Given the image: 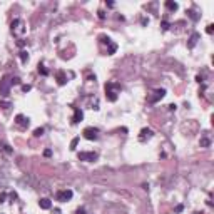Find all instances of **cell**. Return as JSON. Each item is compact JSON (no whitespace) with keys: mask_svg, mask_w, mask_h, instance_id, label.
<instances>
[{"mask_svg":"<svg viewBox=\"0 0 214 214\" xmlns=\"http://www.w3.org/2000/svg\"><path fill=\"white\" fill-rule=\"evenodd\" d=\"M201 39V35L197 34V32H194V34H192L191 37H189V42H187V47L189 49H194V45L197 44V40Z\"/></svg>","mask_w":214,"mask_h":214,"instance_id":"7c38bea8","label":"cell"},{"mask_svg":"<svg viewBox=\"0 0 214 214\" xmlns=\"http://www.w3.org/2000/svg\"><path fill=\"white\" fill-rule=\"evenodd\" d=\"M196 80H197V82H199V84H201V82H204V77H201V75H197V77H196Z\"/></svg>","mask_w":214,"mask_h":214,"instance_id":"836d02e7","label":"cell"},{"mask_svg":"<svg viewBox=\"0 0 214 214\" xmlns=\"http://www.w3.org/2000/svg\"><path fill=\"white\" fill-rule=\"evenodd\" d=\"M55 77H57V84H59V85H65V84H67V75H65L64 71H59Z\"/></svg>","mask_w":214,"mask_h":214,"instance_id":"8fae6325","label":"cell"},{"mask_svg":"<svg viewBox=\"0 0 214 214\" xmlns=\"http://www.w3.org/2000/svg\"><path fill=\"white\" fill-rule=\"evenodd\" d=\"M5 199H7V194H5V192H2V194H0V204L5 203Z\"/></svg>","mask_w":214,"mask_h":214,"instance_id":"83f0119b","label":"cell"},{"mask_svg":"<svg viewBox=\"0 0 214 214\" xmlns=\"http://www.w3.org/2000/svg\"><path fill=\"white\" fill-rule=\"evenodd\" d=\"M10 84L12 85H17V84H20V79H19V77H10Z\"/></svg>","mask_w":214,"mask_h":214,"instance_id":"484cf974","label":"cell"},{"mask_svg":"<svg viewBox=\"0 0 214 214\" xmlns=\"http://www.w3.org/2000/svg\"><path fill=\"white\" fill-rule=\"evenodd\" d=\"M121 84L119 82H114V80H109L105 84V97H107V101L109 102H116L117 101V97H119V94H121Z\"/></svg>","mask_w":214,"mask_h":214,"instance_id":"6da1fadb","label":"cell"},{"mask_svg":"<svg viewBox=\"0 0 214 214\" xmlns=\"http://www.w3.org/2000/svg\"><path fill=\"white\" fill-rule=\"evenodd\" d=\"M42 134H44V127H37V129L34 131V135H35V137H40Z\"/></svg>","mask_w":214,"mask_h":214,"instance_id":"603a6c76","label":"cell"},{"mask_svg":"<svg viewBox=\"0 0 214 214\" xmlns=\"http://www.w3.org/2000/svg\"><path fill=\"white\" fill-rule=\"evenodd\" d=\"M44 156H45V157H50V156H52V151H50V149H45V151H44Z\"/></svg>","mask_w":214,"mask_h":214,"instance_id":"f1b7e54d","label":"cell"},{"mask_svg":"<svg viewBox=\"0 0 214 214\" xmlns=\"http://www.w3.org/2000/svg\"><path fill=\"white\" fill-rule=\"evenodd\" d=\"M37 71H39V74H42V75H49V71L45 69V65H44V64H39Z\"/></svg>","mask_w":214,"mask_h":214,"instance_id":"e0dca14e","label":"cell"},{"mask_svg":"<svg viewBox=\"0 0 214 214\" xmlns=\"http://www.w3.org/2000/svg\"><path fill=\"white\" fill-rule=\"evenodd\" d=\"M199 144H201V147H209V146H211V141H209L208 137H203Z\"/></svg>","mask_w":214,"mask_h":214,"instance_id":"d6986e66","label":"cell"},{"mask_svg":"<svg viewBox=\"0 0 214 214\" xmlns=\"http://www.w3.org/2000/svg\"><path fill=\"white\" fill-rule=\"evenodd\" d=\"M101 42H102V44H107V45H109L110 42H112V40H110L107 35H101Z\"/></svg>","mask_w":214,"mask_h":214,"instance_id":"cb8c5ba5","label":"cell"},{"mask_svg":"<svg viewBox=\"0 0 214 214\" xmlns=\"http://www.w3.org/2000/svg\"><path fill=\"white\" fill-rule=\"evenodd\" d=\"M10 30H12V34H14L15 37H24L25 35V32H27V25H25V22H24L22 19H15L14 22H12V25H10Z\"/></svg>","mask_w":214,"mask_h":214,"instance_id":"7a4b0ae2","label":"cell"},{"mask_svg":"<svg viewBox=\"0 0 214 214\" xmlns=\"http://www.w3.org/2000/svg\"><path fill=\"white\" fill-rule=\"evenodd\" d=\"M187 15H189V17H191L192 20H194V22H197V20H199V19H201V15H199V14H197V12H196V10H192V9H191V10H187Z\"/></svg>","mask_w":214,"mask_h":214,"instance_id":"9a60e30c","label":"cell"},{"mask_svg":"<svg viewBox=\"0 0 214 214\" xmlns=\"http://www.w3.org/2000/svg\"><path fill=\"white\" fill-rule=\"evenodd\" d=\"M97 14H99V19H105V14H104V12H102V10H99Z\"/></svg>","mask_w":214,"mask_h":214,"instance_id":"d6a6232c","label":"cell"},{"mask_svg":"<svg viewBox=\"0 0 214 214\" xmlns=\"http://www.w3.org/2000/svg\"><path fill=\"white\" fill-rule=\"evenodd\" d=\"M77 157H79L80 160H85V162H94V160H97V152H85V151H82V152H79L77 154Z\"/></svg>","mask_w":214,"mask_h":214,"instance_id":"8992f818","label":"cell"},{"mask_svg":"<svg viewBox=\"0 0 214 214\" xmlns=\"http://www.w3.org/2000/svg\"><path fill=\"white\" fill-rule=\"evenodd\" d=\"M84 119V112L79 107H74V117H72V124H79V122Z\"/></svg>","mask_w":214,"mask_h":214,"instance_id":"30bf717a","label":"cell"},{"mask_svg":"<svg viewBox=\"0 0 214 214\" xmlns=\"http://www.w3.org/2000/svg\"><path fill=\"white\" fill-rule=\"evenodd\" d=\"M164 96H166V90L164 89H156L154 92H152V96L147 97V102H149V104H156V102H159Z\"/></svg>","mask_w":214,"mask_h":214,"instance_id":"5b68a950","label":"cell"},{"mask_svg":"<svg viewBox=\"0 0 214 214\" xmlns=\"http://www.w3.org/2000/svg\"><path fill=\"white\" fill-rule=\"evenodd\" d=\"M116 50H117V44L110 42L109 44V49H107V54H109V55H112V54H116Z\"/></svg>","mask_w":214,"mask_h":214,"instance_id":"2e32d148","label":"cell"},{"mask_svg":"<svg viewBox=\"0 0 214 214\" xmlns=\"http://www.w3.org/2000/svg\"><path fill=\"white\" fill-rule=\"evenodd\" d=\"M39 206H40V209H50L52 208V201L47 199V197H42V199L39 201Z\"/></svg>","mask_w":214,"mask_h":214,"instance_id":"4fadbf2b","label":"cell"},{"mask_svg":"<svg viewBox=\"0 0 214 214\" xmlns=\"http://www.w3.org/2000/svg\"><path fill=\"white\" fill-rule=\"evenodd\" d=\"M166 9L169 10V12H176L179 9V5H178V2H172V0H167L166 2Z\"/></svg>","mask_w":214,"mask_h":214,"instance_id":"5bb4252c","label":"cell"},{"mask_svg":"<svg viewBox=\"0 0 214 214\" xmlns=\"http://www.w3.org/2000/svg\"><path fill=\"white\" fill-rule=\"evenodd\" d=\"M169 22H167V20H162V22H160V28H162V30L164 32H166V30H169Z\"/></svg>","mask_w":214,"mask_h":214,"instance_id":"7402d4cb","label":"cell"},{"mask_svg":"<svg viewBox=\"0 0 214 214\" xmlns=\"http://www.w3.org/2000/svg\"><path fill=\"white\" fill-rule=\"evenodd\" d=\"M20 60H22L24 64H27V60H28V54H27L25 50H22V52H20Z\"/></svg>","mask_w":214,"mask_h":214,"instance_id":"ffe728a7","label":"cell"},{"mask_svg":"<svg viewBox=\"0 0 214 214\" xmlns=\"http://www.w3.org/2000/svg\"><path fill=\"white\" fill-rule=\"evenodd\" d=\"M77 144H79V137H75V139H72V142H71V149H72V151H75V147H77Z\"/></svg>","mask_w":214,"mask_h":214,"instance_id":"d4e9b609","label":"cell"},{"mask_svg":"<svg viewBox=\"0 0 214 214\" xmlns=\"http://www.w3.org/2000/svg\"><path fill=\"white\" fill-rule=\"evenodd\" d=\"M206 32H208V34H209V35H211V34H212V32H214V25H212V24H209V25H208V27H206Z\"/></svg>","mask_w":214,"mask_h":214,"instance_id":"4316f807","label":"cell"},{"mask_svg":"<svg viewBox=\"0 0 214 214\" xmlns=\"http://www.w3.org/2000/svg\"><path fill=\"white\" fill-rule=\"evenodd\" d=\"M77 214H87V212H85L84 208H79V209H77Z\"/></svg>","mask_w":214,"mask_h":214,"instance_id":"1f68e13d","label":"cell"},{"mask_svg":"<svg viewBox=\"0 0 214 214\" xmlns=\"http://www.w3.org/2000/svg\"><path fill=\"white\" fill-rule=\"evenodd\" d=\"M72 196H74V192L71 191V189H62V191H57L55 199L60 201V203H65V201H71Z\"/></svg>","mask_w":214,"mask_h":214,"instance_id":"277c9868","label":"cell"},{"mask_svg":"<svg viewBox=\"0 0 214 214\" xmlns=\"http://www.w3.org/2000/svg\"><path fill=\"white\" fill-rule=\"evenodd\" d=\"M182 209H184V208H182V204H179V206H176V209H174V211H176V212H181Z\"/></svg>","mask_w":214,"mask_h":214,"instance_id":"4dcf8cb0","label":"cell"},{"mask_svg":"<svg viewBox=\"0 0 214 214\" xmlns=\"http://www.w3.org/2000/svg\"><path fill=\"white\" fill-rule=\"evenodd\" d=\"M0 107H2L3 110H9L10 107H12V104H10L9 101H0Z\"/></svg>","mask_w":214,"mask_h":214,"instance_id":"ac0fdd59","label":"cell"},{"mask_svg":"<svg viewBox=\"0 0 214 214\" xmlns=\"http://www.w3.org/2000/svg\"><path fill=\"white\" fill-rule=\"evenodd\" d=\"M30 89H32V87H30V85H28V84H27V85H22V90H24V92H28V90H30Z\"/></svg>","mask_w":214,"mask_h":214,"instance_id":"f546056e","label":"cell"},{"mask_svg":"<svg viewBox=\"0 0 214 214\" xmlns=\"http://www.w3.org/2000/svg\"><path fill=\"white\" fill-rule=\"evenodd\" d=\"M0 147H2V151H5L7 154H12V152H14V149H12V147L9 146V144H2Z\"/></svg>","mask_w":214,"mask_h":214,"instance_id":"44dd1931","label":"cell"},{"mask_svg":"<svg viewBox=\"0 0 214 214\" xmlns=\"http://www.w3.org/2000/svg\"><path fill=\"white\" fill-rule=\"evenodd\" d=\"M15 124L20 126L22 129H27L28 124H30V121H28V117L22 116V114H19V116H15Z\"/></svg>","mask_w":214,"mask_h":214,"instance_id":"9c48e42d","label":"cell"},{"mask_svg":"<svg viewBox=\"0 0 214 214\" xmlns=\"http://www.w3.org/2000/svg\"><path fill=\"white\" fill-rule=\"evenodd\" d=\"M152 135H154V131L149 129V127H144L141 131V134H139V141L146 142V141H149V139H152Z\"/></svg>","mask_w":214,"mask_h":214,"instance_id":"ba28073f","label":"cell"},{"mask_svg":"<svg viewBox=\"0 0 214 214\" xmlns=\"http://www.w3.org/2000/svg\"><path fill=\"white\" fill-rule=\"evenodd\" d=\"M82 134H84V137L87 139V141H97L99 139V129L97 127H85Z\"/></svg>","mask_w":214,"mask_h":214,"instance_id":"3957f363","label":"cell"},{"mask_svg":"<svg viewBox=\"0 0 214 214\" xmlns=\"http://www.w3.org/2000/svg\"><path fill=\"white\" fill-rule=\"evenodd\" d=\"M10 77L9 75H5L3 77L2 80H0V94H2V96H9L10 94Z\"/></svg>","mask_w":214,"mask_h":214,"instance_id":"52a82bcc","label":"cell"}]
</instances>
